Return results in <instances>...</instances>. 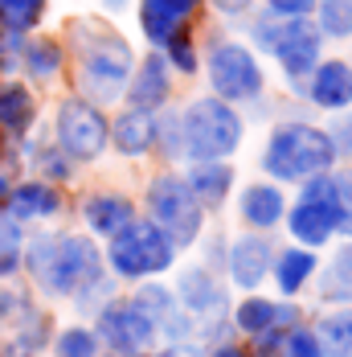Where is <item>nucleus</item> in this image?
Masks as SVG:
<instances>
[{
	"mask_svg": "<svg viewBox=\"0 0 352 357\" xmlns=\"http://www.w3.org/2000/svg\"><path fill=\"white\" fill-rule=\"evenodd\" d=\"M21 54H25V45H21L17 29L0 33V70H17L21 66Z\"/></svg>",
	"mask_w": 352,
	"mask_h": 357,
	"instance_id": "33",
	"label": "nucleus"
},
{
	"mask_svg": "<svg viewBox=\"0 0 352 357\" xmlns=\"http://www.w3.org/2000/svg\"><path fill=\"white\" fill-rule=\"evenodd\" d=\"M209 82L221 99H254L262 86V70L242 45H217L209 54Z\"/></svg>",
	"mask_w": 352,
	"mask_h": 357,
	"instance_id": "8",
	"label": "nucleus"
},
{
	"mask_svg": "<svg viewBox=\"0 0 352 357\" xmlns=\"http://www.w3.org/2000/svg\"><path fill=\"white\" fill-rule=\"evenodd\" d=\"M37 280L49 287V291H58V296L82 291L90 280H99V250L90 247V238H78V234L58 238L49 267H45Z\"/></svg>",
	"mask_w": 352,
	"mask_h": 357,
	"instance_id": "6",
	"label": "nucleus"
},
{
	"mask_svg": "<svg viewBox=\"0 0 352 357\" xmlns=\"http://www.w3.org/2000/svg\"><path fill=\"white\" fill-rule=\"evenodd\" d=\"M168 41H173V62L176 66H180V70H197V58H193V45H189V41H184V37H168Z\"/></svg>",
	"mask_w": 352,
	"mask_h": 357,
	"instance_id": "37",
	"label": "nucleus"
},
{
	"mask_svg": "<svg viewBox=\"0 0 352 357\" xmlns=\"http://www.w3.org/2000/svg\"><path fill=\"white\" fill-rule=\"evenodd\" d=\"M4 197H8V181L0 177V206H4Z\"/></svg>",
	"mask_w": 352,
	"mask_h": 357,
	"instance_id": "46",
	"label": "nucleus"
},
{
	"mask_svg": "<svg viewBox=\"0 0 352 357\" xmlns=\"http://www.w3.org/2000/svg\"><path fill=\"white\" fill-rule=\"evenodd\" d=\"M213 357H246V354H242V349H234V345H225V349H217Z\"/></svg>",
	"mask_w": 352,
	"mask_h": 357,
	"instance_id": "43",
	"label": "nucleus"
},
{
	"mask_svg": "<svg viewBox=\"0 0 352 357\" xmlns=\"http://www.w3.org/2000/svg\"><path fill=\"white\" fill-rule=\"evenodd\" d=\"M275 54H279L282 70L287 74H307L312 66H316L319 58V33L307 25V21H287V25H279V37H275V45H271Z\"/></svg>",
	"mask_w": 352,
	"mask_h": 357,
	"instance_id": "10",
	"label": "nucleus"
},
{
	"mask_svg": "<svg viewBox=\"0 0 352 357\" xmlns=\"http://www.w3.org/2000/svg\"><path fill=\"white\" fill-rule=\"evenodd\" d=\"M230 271L242 287H258L271 271V243L266 238H238L234 243V259H230Z\"/></svg>",
	"mask_w": 352,
	"mask_h": 357,
	"instance_id": "11",
	"label": "nucleus"
},
{
	"mask_svg": "<svg viewBox=\"0 0 352 357\" xmlns=\"http://www.w3.org/2000/svg\"><path fill=\"white\" fill-rule=\"evenodd\" d=\"M336 144H340L344 152H352V115L340 123V128H336Z\"/></svg>",
	"mask_w": 352,
	"mask_h": 357,
	"instance_id": "40",
	"label": "nucleus"
},
{
	"mask_svg": "<svg viewBox=\"0 0 352 357\" xmlns=\"http://www.w3.org/2000/svg\"><path fill=\"white\" fill-rule=\"evenodd\" d=\"M17 243H21V230H17V218L0 214V259L17 255Z\"/></svg>",
	"mask_w": 352,
	"mask_h": 357,
	"instance_id": "35",
	"label": "nucleus"
},
{
	"mask_svg": "<svg viewBox=\"0 0 352 357\" xmlns=\"http://www.w3.org/2000/svg\"><path fill=\"white\" fill-rule=\"evenodd\" d=\"M147 206H152L156 226L168 234L173 247H184V243L197 238V230H201V206H197V197H193V189L184 181L156 177L152 189H147Z\"/></svg>",
	"mask_w": 352,
	"mask_h": 357,
	"instance_id": "5",
	"label": "nucleus"
},
{
	"mask_svg": "<svg viewBox=\"0 0 352 357\" xmlns=\"http://www.w3.org/2000/svg\"><path fill=\"white\" fill-rule=\"evenodd\" d=\"M99 337L119 354H136L156 337V324L147 321L136 304H111L99 317Z\"/></svg>",
	"mask_w": 352,
	"mask_h": 357,
	"instance_id": "9",
	"label": "nucleus"
},
{
	"mask_svg": "<svg viewBox=\"0 0 352 357\" xmlns=\"http://www.w3.org/2000/svg\"><path fill=\"white\" fill-rule=\"evenodd\" d=\"M58 140H62V148L74 160H95L106 148V119L90 103L70 99L58 111Z\"/></svg>",
	"mask_w": 352,
	"mask_h": 357,
	"instance_id": "7",
	"label": "nucleus"
},
{
	"mask_svg": "<svg viewBox=\"0 0 352 357\" xmlns=\"http://www.w3.org/2000/svg\"><path fill=\"white\" fill-rule=\"evenodd\" d=\"M242 218H246L250 226H258V230L275 226L282 218V193L275 185H250L246 193H242Z\"/></svg>",
	"mask_w": 352,
	"mask_h": 357,
	"instance_id": "18",
	"label": "nucleus"
},
{
	"mask_svg": "<svg viewBox=\"0 0 352 357\" xmlns=\"http://www.w3.org/2000/svg\"><path fill=\"white\" fill-rule=\"evenodd\" d=\"M164 99H168V66H164L160 54H152V58H143V70L136 78V86H131V103L140 111H152Z\"/></svg>",
	"mask_w": 352,
	"mask_h": 357,
	"instance_id": "15",
	"label": "nucleus"
},
{
	"mask_svg": "<svg viewBox=\"0 0 352 357\" xmlns=\"http://www.w3.org/2000/svg\"><path fill=\"white\" fill-rule=\"evenodd\" d=\"M291 234H295L299 243H307V247H319V243H328V238H332V218L323 214L319 206L299 202V206H295V214H291Z\"/></svg>",
	"mask_w": 352,
	"mask_h": 357,
	"instance_id": "21",
	"label": "nucleus"
},
{
	"mask_svg": "<svg viewBox=\"0 0 352 357\" xmlns=\"http://www.w3.org/2000/svg\"><path fill=\"white\" fill-rule=\"evenodd\" d=\"M0 357H33V354H29V349H4Z\"/></svg>",
	"mask_w": 352,
	"mask_h": 357,
	"instance_id": "45",
	"label": "nucleus"
},
{
	"mask_svg": "<svg viewBox=\"0 0 352 357\" xmlns=\"http://www.w3.org/2000/svg\"><path fill=\"white\" fill-rule=\"evenodd\" d=\"M164 4H168V8H173L176 17H184V13H189V8H193V4H197V0H164Z\"/></svg>",
	"mask_w": 352,
	"mask_h": 357,
	"instance_id": "42",
	"label": "nucleus"
},
{
	"mask_svg": "<svg viewBox=\"0 0 352 357\" xmlns=\"http://www.w3.org/2000/svg\"><path fill=\"white\" fill-rule=\"evenodd\" d=\"M234 324H238L242 333H266V328H275V304H271V300H258V296H250L246 304L238 308Z\"/></svg>",
	"mask_w": 352,
	"mask_h": 357,
	"instance_id": "25",
	"label": "nucleus"
},
{
	"mask_svg": "<svg viewBox=\"0 0 352 357\" xmlns=\"http://www.w3.org/2000/svg\"><path fill=\"white\" fill-rule=\"evenodd\" d=\"M180 132H184V152L197 156V160H221L242 140L238 115L225 107L221 99L193 103V107L184 111V119H180Z\"/></svg>",
	"mask_w": 352,
	"mask_h": 357,
	"instance_id": "2",
	"label": "nucleus"
},
{
	"mask_svg": "<svg viewBox=\"0 0 352 357\" xmlns=\"http://www.w3.org/2000/svg\"><path fill=\"white\" fill-rule=\"evenodd\" d=\"M82 37V66H86V86L99 95V99H115L119 95V82L123 74L131 70V50L123 45L119 33H106V29H90V21L82 29H74Z\"/></svg>",
	"mask_w": 352,
	"mask_h": 357,
	"instance_id": "4",
	"label": "nucleus"
},
{
	"mask_svg": "<svg viewBox=\"0 0 352 357\" xmlns=\"http://www.w3.org/2000/svg\"><path fill=\"white\" fill-rule=\"evenodd\" d=\"M37 17H41V0H0V21L17 33L37 25Z\"/></svg>",
	"mask_w": 352,
	"mask_h": 357,
	"instance_id": "27",
	"label": "nucleus"
},
{
	"mask_svg": "<svg viewBox=\"0 0 352 357\" xmlns=\"http://www.w3.org/2000/svg\"><path fill=\"white\" fill-rule=\"evenodd\" d=\"M58 66H62V50H58L54 41L29 45V74H33V78H54Z\"/></svg>",
	"mask_w": 352,
	"mask_h": 357,
	"instance_id": "29",
	"label": "nucleus"
},
{
	"mask_svg": "<svg viewBox=\"0 0 352 357\" xmlns=\"http://www.w3.org/2000/svg\"><path fill=\"white\" fill-rule=\"evenodd\" d=\"M13 308H17V296L8 287H0V328H4V321H13Z\"/></svg>",
	"mask_w": 352,
	"mask_h": 357,
	"instance_id": "39",
	"label": "nucleus"
},
{
	"mask_svg": "<svg viewBox=\"0 0 352 357\" xmlns=\"http://www.w3.org/2000/svg\"><path fill=\"white\" fill-rule=\"evenodd\" d=\"M54 247H58V238H37L33 247V255H29V267H33V275H41L45 267H49V259H54Z\"/></svg>",
	"mask_w": 352,
	"mask_h": 357,
	"instance_id": "36",
	"label": "nucleus"
},
{
	"mask_svg": "<svg viewBox=\"0 0 352 357\" xmlns=\"http://www.w3.org/2000/svg\"><path fill=\"white\" fill-rule=\"evenodd\" d=\"M136 357H143V354H136Z\"/></svg>",
	"mask_w": 352,
	"mask_h": 357,
	"instance_id": "47",
	"label": "nucleus"
},
{
	"mask_svg": "<svg viewBox=\"0 0 352 357\" xmlns=\"http://www.w3.org/2000/svg\"><path fill=\"white\" fill-rule=\"evenodd\" d=\"M164 357H201L197 349H173V354H164Z\"/></svg>",
	"mask_w": 352,
	"mask_h": 357,
	"instance_id": "44",
	"label": "nucleus"
},
{
	"mask_svg": "<svg viewBox=\"0 0 352 357\" xmlns=\"http://www.w3.org/2000/svg\"><path fill=\"white\" fill-rule=\"evenodd\" d=\"M140 21H143V33L152 37V41H168V37L176 33V21H180V17H176L164 0H143Z\"/></svg>",
	"mask_w": 352,
	"mask_h": 357,
	"instance_id": "24",
	"label": "nucleus"
},
{
	"mask_svg": "<svg viewBox=\"0 0 352 357\" xmlns=\"http://www.w3.org/2000/svg\"><path fill=\"white\" fill-rule=\"evenodd\" d=\"M336 160V144L332 136H323L319 128H303V123H291V128H279L271 136V148H266V173H275L282 181H303L323 173L328 165Z\"/></svg>",
	"mask_w": 352,
	"mask_h": 357,
	"instance_id": "1",
	"label": "nucleus"
},
{
	"mask_svg": "<svg viewBox=\"0 0 352 357\" xmlns=\"http://www.w3.org/2000/svg\"><path fill=\"white\" fill-rule=\"evenodd\" d=\"M312 99L319 107H349L352 103V66L344 62H328L319 66L316 78H312Z\"/></svg>",
	"mask_w": 352,
	"mask_h": 357,
	"instance_id": "12",
	"label": "nucleus"
},
{
	"mask_svg": "<svg viewBox=\"0 0 352 357\" xmlns=\"http://www.w3.org/2000/svg\"><path fill=\"white\" fill-rule=\"evenodd\" d=\"M176 291H180V300H184L193 312H209V308H221V287L213 284L209 271H197V267L180 271V280H176Z\"/></svg>",
	"mask_w": 352,
	"mask_h": 357,
	"instance_id": "19",
	"label": "nucleus"
},
{
	"mask_svg": "<svg viewBox=\"0 0 352 357\" xmlns=\"http://www.w3.org/2000/svg\"><path fill=\"white\" fill-rule=\"evenodd\" d=\"M230 181H234V173H230L221 160H201V165L193 169V177L184 181V185L193 189L197 206H221V202H225Z\"/></svg>",
	"mask_w": 352,
	"mask_h": 357,
	"instance_id": "16",
	"label": "nucleus"
},
{
	"mask_svg": "<svg viewBox=\"0 0 352 357\" xmlns=\"http://www.w3.org/2000/svg\"><path fill=\"white\" fill-rule=\"evenodd\" d=\"M316 341H319V349H328V354H352V312L323 317Z\"/></svg>",
	"mask_w": 352,
	"mask_h": 357,
	"instance_id": "23",
	"label": "nucleus"
},
{
	"mask_svg": "<svg viewBox=\"0 0 352 357\" xmlns=\"http://www.w3.org/2000/svg\"><path fill=\"white\" fill-rule=\"evenodd\" d=\"M111 140L115 148L123 152V156H140L147 152V144L156 140V123H152V115L147 111H123L119 119H115V128H111Z\"/></svg>",
	"mask_w": 352,
	"mask_h": 357,
	"instance_id": "14",
	"label": "nucleus"
},
{
	"mask_svg": "<svg viewBox=\"0 0 352 357\" xmlns=\"http://www.w3.org/2000/svg\"><path fill=\"white\" fill-rule=\"evenodd\" d=\"M328 296H352V247H344L332 263V287Z\"/></svg>",
	"mask_w": 352,
	"mask_h": 357,
	"instance_id": "32",
	"label": "nucleus"
},
{
	"mask_svg": "<svg viewBox=\"0 0 352 357\" xmlns=\"http://www.w3.org/2000/svg\"><path fill=\"white\" fill-rule=\"evenodd\" d=\"M99 354V341L90 328H66L58 337V357H95Z\"/></svg>",
	"mask_w": 352,
	"mask_h": 357,
	"instance_id": "30",
	"label": "nucleus"
},
{
	"mask_svg": "<svg viewBox=\"0 0 352 357\" xmlns=\"http://www.w3.org/2000/svg\"><path fill=\"white\" fill-rule=\"evenodd\" d=\"M287 354H291V357H319L316 333H307V328H295V333H291V341H287Z\"/></svg>",
	"mask_w": 352,
	"mask_h": 357,
	"instance_id": "34",
	"label": "nucleus"
},
{
	"mask_svg": "<svg viewBox=\"0 0 352 357\" xmlns=\"http://www.w3.org/2000/svg\"><path fill=\"white\" fill-rule=\"evenodd\" d=\"M275 13H282V17H299V13H307L312 8V0H266Z\"/></svg>",
	"mask_w": 352,
	"mask_h": 357,
	"instance_id": "38",
	"label": "nucleus"
},
{
	"mask_svg": "<svg viewBox=\"0 0 352 357\" xmlns=\"http://www.w3.org/2000/svg\"><path fill=\"white\" fill-rule=\"evenodd\" d=\"M86 222L99 234H115V230H123L131 222V202L123 193H99V197L86 202Z\"/></svg>",
	"mask_w": 352,
	"mask_h": 357,
	"instance_id": "17",
	"label": "nucleus"
},
{
	"mask_svg": "<svg viewBox=\"0 0 352 357\" xmlns=\"http://www.w3.org/2000/svg\"><path fill=\"white\" fill-rule=\"evenodd\" d=\"M173 263V243L156 222H127L111 238V267L119 275H156Z\"/></svg>",
	"mask_w": 352,
	"mask_h": 357,
	"instance_id": "3",
	"label": "nucleus"
},
{
	"mask_svg": "<svg viewBox=\"0 0 352 357\" xmlns=\"http://www.w3.org/2000/svg\"><path fill=\"white\" fill-rule=\"evenodd\" d=\"M136 308H140L147 321H164L168 308H173V300H168V291H164L160 284H147L140 296H136Z\"/></svg>",
	"mask_w": 352,
	"mask_h": 357,
	"instance_id": "31",
	"label": "nucleus"
},
{
	"mask_svg": "<svg viewBox=\"0 0 352 357\" xmlns=\"http://www.w3.org/2000/svg\"><path fill=\"white\" fill-rule=\"evenodd\" d=\"M213 4H217V8H225V13H242L250 0H213Z\"/></svg>",
	"mask_w": 352,
	"mask_h": 357,
	"instance_id": "41",
	"label": "nucleus"
},
{
	"mask_svg": "<svg viewBox=\"0 0 352 357\" xmlns=\"http://www.w3.org/2000/svg\"><path fill=\"white\" fill-rule=\"evenodd\" d=\"M4 206H8V218L33 222V218L54 214V210L62 206V197H58V189H49V185H21V189H8Z\"/></svg>",
	"mask_w": 352,
	"mask_h": 357,
	"instance_id": "13",
	"label": "nucleus"
},
{
	"mask_svg": "<svg viewBox=\"0 0 352 357\" xmlns=\"http://www.w3.org/2000/svg\"><path fill=\"white\" fill-rule=\"evenodd\" d=\"M29 123H33V95H29L21 82L0 86V128H8V132H25Z\"/></svg>",
	"mask_w": 352,
	"mask_h": 357,
	"instance_id": "20",
	"label": "nucleus"
},
{
	"mask_svg": "<svg viewBox=\"0 0 352 357\" xmlns=\"http://www.w3.org/2000/svg\"><path fill=\"white\" fill-rule=\"evenodd\" d=\"M312 271H316V255H307V250H282L279 263H275V280H279V287L287 296H295L307 284Z\"/></svg>",
	"mask_w": 352,
	"mask_h": 357,
	"instance_id": "22",
	"label": "nucleus"
},
{
	"mask_svg": "<svg viewBox=\"0 0 352 357\" xmlns=\"http://www.w3.org/2000/svg\"><path fill=\"white\" fill-rule=\"evenodd\" d=\"M328 218H332V230L340 234H352V181H332V206H328Z\"/></svg>",
	"mask_w": 352,
	"mask_h": 357,
	"instance_id": "26",
	"label": "nucleus"
},
{
	"mask_svg": "<svg viewBox=\"0 0 352 357\" xmlns=\"http://www.w3.org/2000/svg\"><path fill=\"white\" fill-rule=\"evenodd\" d=\"M319 25H323L332 37H349L352 33V0H323Z\"/></svg>",
	"mask_w": 352,
	"mask_h": 357,
	"instance_id": "28",
	"label": "nucleus"
}]
</instances>
